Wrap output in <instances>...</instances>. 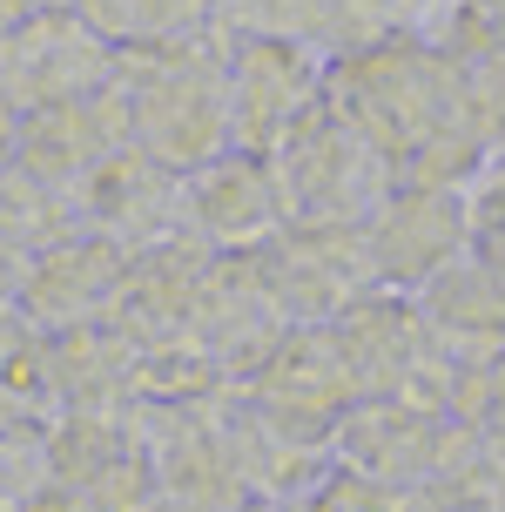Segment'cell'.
<instances>
[{
    "mask_svg": "<svg viewBox=\"0 0 505 512\" xmlns=\"http://www.w3.org/2000/svg\"><path fill=\"white\" fill-rule=\"evenodd\" d=\"M128 128L162 169H209L236 135L229 61H202L189 41L155 48L149 75L128 88Z\"/></svg>",
    "mask_w": 505,
    "mask_h": 512,
    "instance_id": "obj_1",
    "label": "cell"
},
{
    "mask_svg": "<svg viewBox=\"0 0 505 512\" xmlns=\"http://www.w3.org/2000/svg\"><path fill=\"white\" fill-rule=\"evenodd\" d=\"M324 75L297 41H243L229 54V108H236V135L256 149H283L310 115H317Z\"/></svg>",
    "mask_w": 505,
    "mask_h": 512,
    "instance_id": "obj_2",
    "label": "cell"
},
{
    "mask_svg": "<svg viewBox=\"0 0 505 512\" xmlns=\"http://www.w3.org/2000/svg\"><path fill=\"white\" fill-rule=\"evenodd\" d=\"M189 196H196V216L216 243H256L283 216L277 162H263V155H216L209 169H196Z\"/></svg>",
    "mask_w": 505,
    "mask_h": 512,
    "instance_id": "obj_3",
    "label": "cell"
},
{
    "mask_svg": "<svg viewBox=\"0 0 505 512\" xmlns=\"http://www.w3.org/2000/svg\"><path fill=\"white\" fill-rule=\"evenodd\" d=\"M115 54H155L196 41L202 21H216V0H68Z\"/></svg>",
    "mask_w": 505,
    "mask_h": 512,
    "instance_id": "obj_4",
    "label": "cell"
},
{
    "mask_svg": "<svg viewBox=\"0 0 505 512\" xmlns=\"http://www.w3.org/2000/svg\"><path fill=\"white\" fill-rule=\"evenodd\" d=\"M479 263H485V283L505 297V223L499 230H485V243H479Z\"/></svg>",
    "mask_w": 505,
    "mask_h": 512,
    "instance_id": "obj_5",
    "label": "cell"
},
{
    "mask_svg": "<svg viewBox=\"0 0 505 512\" xmlns=\"http://www.w3.org/2000/svg\"><path fill=\"white\" fill-rule=\"evenodd\" d=\"M34 14H41V0H0V48H7V41H14Z\"/></svg>",
    "mask_w": 505,
    "mask_h": 512,
    "instance_id": "obj_6",
    "label": "cell"
}]
</instances>
